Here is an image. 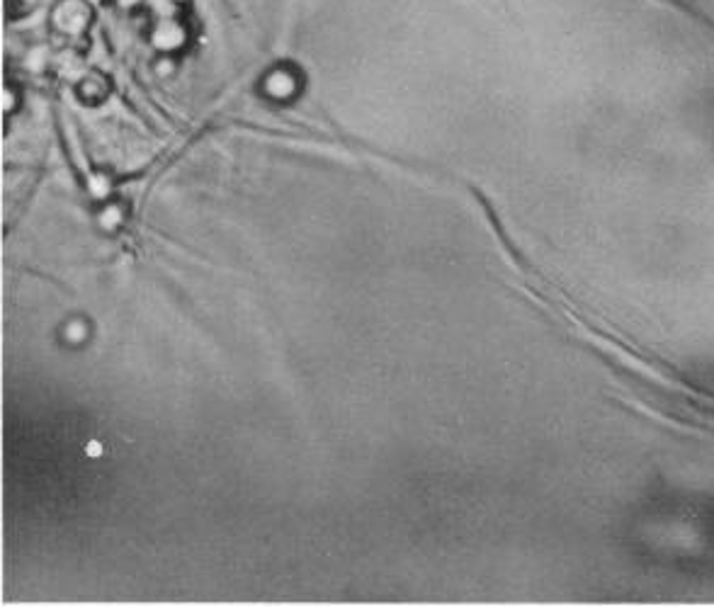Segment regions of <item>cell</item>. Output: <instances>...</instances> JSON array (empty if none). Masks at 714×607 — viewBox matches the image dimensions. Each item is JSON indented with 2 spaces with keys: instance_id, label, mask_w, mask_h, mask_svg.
<instances>
[{
  "instance_id": "obj_6",
  "label": "cell",
  "mask_w": 714,
  "mask_h": 607,
  "mask_svg": "<svg viewBox=\"0 0 714 607\" xmlns=\"http://www.w3.org/2000/svg\"><path fill=\"white\" fill-rule=\"evenodd\" d=\"M39 0H5V10H8V17H25L30 15L34 8H37Z\"/></svg>"
},
{
  "instance_id": "obj_1",
  "label": "cell",
  "mask_w": 714,
  "mask_h": 607,
  "mask_svg": "<svg viewBox=\"0 0 714 607\" xmlns=\"http://www.w3.org/2000/svg\"><path fill=\"white\" fill-rule=\"evenodd\" d=\"M93 20H95V10L88 0H56V3L51 5V13H49L51 34L64 39L66 44L88 42Z\"/></svg>"
},
{
  "instance_id": "obj_2",
  "label": "cell",
  "mask_w": 714,
  "mask_h": 607,
  "mask_svg": "<svg viewBox=\"0 0 714 607\" xmlns=\"http://www.w3.org/2000/svg\"><path fill=\"white\" fill-rule=\"evenodd\" d=\"M149 39L161 54H175V51L185 49L192 39L190 20H187V15L156 17L149 30Z\"/></svg>"
},
{
  "instance_id": "obj_7",
  "label": "cell",
  "mask_w": 714,
  "mask_h": 607,
  "mask_svg": "<svg viewBox=\"0 0 714 607\" xmlns=\"http://www.w3.org/2000/svg\"><path fill=\"white\" fill-rule=\"evenodd\" d=\"M110 3L122 13H139L146 8V0H110Z\"/></svg>"
},
{
  "instance_id": "obj_3",
  "label": "cell",
  "mask_w": 714,
  "mask_h": 607,
  "mask_svg": "<svg viewBox=\"0 0 714 607\" xmlns=\"http://www.w3.org/2000/svg\"><path fill=\"white\" fill-rule=\"evenodd\" d=\"M263 88L270 98H277V100L292 98V95L299 90L297 71H294L292 66H275L268 76H265Z\"/></svg>"
},
{
  "instance_id": "obj_4",
  "label": "cell",
  "mask_w": 714,
  "mask_h": 607,
  "mask_svg": "<svg viewBox=\"0 0 714 607\" xmlns=\"http://www.w3.org/2000/svg\"><path fill=\"white\" fill-rule=\"evenodd\" d=\"M192 0H146V13H149L153 20L156 17H178L187 15L190 10Z\"/></svg>"
},
{
  "instance_id": "obj_5",
  "label": "cell",
  "mask_w": 714,
  "mask_h": 607,
  "mask_svg": "<svg viewBox=\"0 0 714 607\" xmlns=\"http://www.w3.org/2000/svg\"><path fill=\"white\" fill-rule=\"evenodd\" d=\"M78 93H81V98L85 102H100L107 95V81L100 76V73H90V76L83 78Z\"/></svg>"
}]
</instances>
